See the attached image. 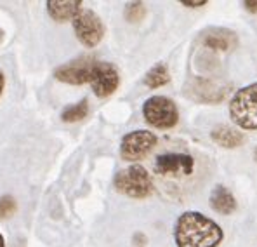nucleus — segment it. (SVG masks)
Returning a JSON list of instances; mask_svg holds the SVG:
<instances>
[{
	"instance_id": "nucleus-24",
	"label": "nucleus",
	"mask_w": 257,
	"mask_h": 247,
	"mask_svg": "<svg viewBox=\"0 0 257 247\" xmlns=\"http://www.w3.org/2000/svg\"><path fill=\"white\" fill-rule=\"evenodd\" d=\"M254 160L257 162V146H255V150H254Z\"/></svg>"
},
{
	"instance_id": "nucleus-6",
	"label": "nucleus",
	"mask_w": 257,
	"mask_h": 247,
	"mask_svg": "<svg viewBox=\"0 0 257 247\" xmlns=\"http://www.w3.org/2000/svg\"><path fill=\"white\" fill-rule=\"evenodd\" d=\"M75 35L85 47H96L104 37V25L101 18L90 9H80V13L71 20Z\"/></svg>"
},
{
	"instance_id": "nucleus-7",
	"label": "nucleus",
	"mask_w": 257,
	"mask_h": 247,
	"mask_svg": "<svg viewBox=\"0 0 257 247\" xmlns=\"http://www.w3.org/2000/svg\"><path fill=\"white\" fill-rule=\"evenodd\" d=\"M155 173L164 178H186L195 169V158L188 153H162L155 158Z\"/></svg>"
},
{
	"instance_id": "nucleus-10",
	"label": "nucleus",
	"mask_w": 257,
	"mask_h": 247,
	"mask_svg": "<svg viewBox=\"0 0 257 247\" xmlns=\"http://www.w3.org/2000/svg\"><path fill=\"white\" fill-rule=\"evenodd\" d=\"M96 59L92 58H77L70 63H64L54 70V77L59 82L71 84V86H84L90 78V70Z\"/></svg>"
},
{
	"instance_id": "nucleus-16",
	"label": "nucleus",
	"mask_w": 257,
	"mask_h": 247,
	"mask_svg": "<svg viewBox=\"0 0 257 247\" xmlns=\"http://www.w3.org/2000/svg\"><path fill=\"white\" fill-rule=\"evenodd\" d=\"M87 113H89V101L82 100L71 106H66L61 113V120L66 124H73V122H78V120L85 119Z\"/></svg>"
},
{
	"instance_id": "nucleus-8",
	"label": "nucleus",
	"mask_w": 257,
	"mask_h": 247,
	"mask_svg": "<svg viewBox=\"0 0 257 247\" xmlns=\"http://www.w3.org/2000/svg\"><path fill=\"white\" fill-rule=\"evenodd\" d=\"M89 84L97 98H108L118 89L120 73L115 64L106 61H94Z\"/></svg>"
},
{
	"instance_id": "nucleus-17",
	"label": "nucleus",
	"mask_w": 257,
	"mask_h": 247,
	"mask_svg": "<svg viewBox=\"0 0 257 247\" xmlns=\"http://www.w3.org/2000/svg\"><path fill=\"white\" fill-rule=\"evenodd\" d=\"M125 20L128 23H139L146 16V6L143 2H132L125 7Z\"/></svg>"
},
{
	"instance_id": "nucleus-21",
	"label": "nucleus",
	"mask_w": 257,
	"mask_h": 247,
	"mask_svg": "<svg viewBox=\"0 0 257 247\" xmlns=\"http://www.w3.org/2000/svg\"><path fill=\"white\" fill-rule=\"evenodd\" d=\"M4 87H6V77H4V73L0 71V96H2V93H4Z\"/></svg>"
},
{
	"instance_id": "nucleus-4",
	"label": "nucleus",
	"mask_w": 257,
	"mask_h": 247,
	"mask_svg": "<svg viewBox=\"0 0 257 247\" xmlns=\"http://www.w3.org/2000/svg\"><path fill=\"white\" fill-rule=\"evenodd\" d=\"M143 117L157 129H172L179 122V110L167 96H151L143 105Z\"/></svg>"
},
{
	"instance_id": "nucleus-18",
	"label": "nucleus",
	"mask_w": 257,
	"mask_h": 247,
	"mask_svg": "<svg viewBox=\"0 0 257 247\" xmlns=\"http://www.w3.org/2000/svg\"><path fill=\"white\" fill-rule=\"evenodd\" d=\"M18 209V204H16V199L11 195H4L0 197V219H7L16 212Z\"/></svg>"
},
{
	"instance_id": "nucleus-19",
	"label": "nucleus",
	"mask_w": 257,
	"mask_h": 247,
	"mask_svg": "<svg viewBox=\"0 0 257 247\" xmlns=\"http://www.w3.org/2000/svg\"><path fill=\"white\" fill-rule=\"evenodd\" d=\"M243 7L252 14H257V0H245L243 2Z\"/></svg>"
},
{
	"instance_id": "nucleus-23",
	"label": "nucleus",
	"mask_w": 257,
	"mask_h": 247,
	"mask_svg": "<svg viewBox=\"0 0 257 247\" xmlns=\"http://www.w3.org/2000/svg\"><path fill=\"white\" fill-rule=\"evenodd\" d=\"M2 40H4V30H0V44H2Z\"/></svg>"
},
{
	"instance_id": "nucleus-3",
	"label": "nucleus",
	"mask_w": 257,
	"mask_h": 247,
	"mask_svg": "<svg viewBox=\"0 0 257 247\" xmlns=\"http://www.w3.org/2000/svg\"><path fill=\"white\" fill-rule=\"evenodd\" d=\"M116 192L131 199H146L153 193V181L143 166H131L116 173L113 180Z\"/></svg>"
},
{
	"instance_id": "nucleus-11",
	"label": "nucleus",
	"mask_w": 257,
	"mask_h": 247,
	"mask_svg": "<svg viewBox=\"0 0 257 247\" xmlns=\"http://www.w3.org/2000/svg\"><path fill=\"white\" fill-rule=\"evenodd\" d=\"M202 44L212 51H233L238 47V35L228 28H209L203 32Z\"/></svg>"
},
{
	"instance_id": "nucleus-2",
	"label": "nucleus",
	"mask_w": 257,
	"mask_h": 247,
	"mask_svg": "<svg viewBox=\"0 0 257 247\" xmlns=\"http://www.w3.org/2000/svg\"><path fill=\"white\" fill-rule=\"evenodd\" d=\"M229 117L240 129H257V82L236 91L229 100Z\"/></svg>"
},
{
	"instance_id": "nucleus-1",
	"label": "nucleus",
	"mask_w": 257,
	"mask_h": 247,
	"mask_svg": "<svg viewBox=\"0 0 257 247\" xmlns=\"http://www.w3.org/2000/svg\"><path fill=\"white\" fill-rule=\"evenodd\" d=\"M177 247H217L224 238L222 228L198 211H186L174 228Z\"/></svg>"
},
{
	"instance_id": "nucleus-14",
	"label": "nucleus",
	"mask_w": 257,
	"mask_h": 247,
	"mask_svg": "<svg viewBox=\"0 0 257 247\" xmlns=\"http://www.w3.org/2000/svg\"><path fill=\"white\" fill-rule=\"evenodd\" d=\"M210 138L214 143H217L222 148H238L240 144H243L245 136L243 132H240L235 127H229V125H215L210 131Z\"/></svg>"
},
{
	"instance_id": "nucleus-13",
	"label": "nucleus",
	"mask_w": 257,
	"mask_h": 247,
	"mask_svg": "<svg viewBox=\"0 0 257 247\" xmlns=\"http://www.w3.org/2000/svg\"><path fill=\"white\" fill-rule=\"evenodd\" d=\"M210 207L222 216L233 214L236 211V199L226 186L217 185L210 192Z\"/></svg>"
},
{
	"instance_id": "nucleus-15",
	"label": "nucleus",
	"mask_w": 257,
	"mask_h": 247,
	"mask_svg": "<svg viewBox=\"0 0 257 247\" xmlns=\"http://www.w3.org/2000/svg\"><path fill=\"white\" fill-rule=\"evenodd\" d=\"M171 80V75H169V68L164 63L155 64L153 68H150L148 73L145 75V84L150 89H158V87L165 86Z\"/></svg>"
},
{
	"instance_id": "nucleus-20",
	"label": "nucleus",
	"mask_w": 257,
	"mask_h": 247,
	"mask_svg": "<svg viewBox=\"0 0 257 247\" xmlns=\"http://www.w3.org/2000/svg\"><path fill=\"white\" fill-rule=\"evenodd\" d=\"M183 6H186V7H202V6H205V0H198V2H190V0H183Z\"/></svg>"
},
{
	"instance_id": "nucleus-9",
	"label": "nucleus",
	"mask_w": 257,
	"mask_h": 247,
	"mask_svg": "<svg viewBox=\"0 0 257 247\" xmlns=\"http://www.w3.org/2000/svg\"><path fill=\"white\" fill-rule=\"evenodd\" d=\"M229 87L226 84L209 80V78H193L186 86V96L198 103L215 105L228 96Z\"/></svg>"
},
{
	"instance_id": "nucleus-12",
	"label": "nucleus",
	"mask_w": 257,
	"mask_h": 247,
	"mask_svg": "<svg viewBox=\"0 0 257 247\" xmlns=\"http://www.w3.org/2000/svg\"><path fill=\"white\" fill-rule=\"evenodd\" d=\"M47 14L58 23L71 21L80 9H84V2L80 0H49L47 4Z\"/></svg>"
},
{
	"instance_id": "nucleus-22",
	"label": "nucleus",
	"mask_w": 257,
	"mask_h": 247,
	"mask_svg": "<svg viewBox=\"0 0 257 247\" xmlns=\"http://www.w3.org/2000/svg\"><path fill=\"white\" fill-rule=\"evenodd\" d=\"M0 247H6V240H4V235L0 233Z\"/></svg>"
},
{
	"instance_id": "nucleus-5",
	"label": "nucleus",
	"mask_w": 257,
	"mask_h": 247,
	"mask_svg": "<svg viewBox=\"0 0 257 247\" xmlns=\"http://www.w3.org/2000/svg\"><path fill=\"white\" fill-rule=\"evenodd\" d=\"M158 143V138L151 131H132L122 138L120 144V157L125 162H138L148 157L155 146Z\"/></svg>"
}]
</instances>
